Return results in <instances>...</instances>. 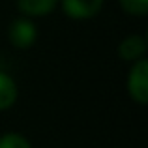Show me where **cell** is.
<instances>
[{
  "label": "cell",
  "mask_w": 148,
  "mask_h": 148,
  "mask_svg": "<svg viewBox=\"0 0 148 148\" xmlns=\"http://www.w3.org/2000/svg\"><path fill=\"white\" fill-rule=\"evenodd\" d=\"M126 88L130 98L139 105L148 103V60L141 58L137 62H131L130 73L126 79Z\"/></svg>",
  "instance_id": "obj_1"
},
{
  "label": "cell",
  "mask_w": 148,
  "mask_h": 148,
  "mask_svg": "<svg viewBox=\"0 0 148 148\" xmlns=\"http://www.w3.org/2000/svg\"><path fill=\"white\" fill-rule=\"evenodd\" d=\"M8 40L17 49H30L38 40V26L30 17H19L8 26Z\"/></svg>",
  "instance_id": "obj_2"
},
{
  "label": "cell",
  "mask_w": 148,
  "mask_h": 148,
  "mask_svg": "<svg viewBox=\"0 0 148 148\" xmlns=\"http://www.w3.org/2000/svg\"><path fill=\"white\" fill-rule=\"evenodd\" d=\"M105 0H60L62 11L69 19L75 21H86L101 11Z\"/></svg>",
  "instance_id": "obj_3"
},
{
  "label": "cell",
  "mask_w": 148,
  "mask_h": 148,
  "mask_svg": "<svg viewBox=\"0 0 148 148\" xmlns=\"http://www.w3.org/2000/svg\"><path fill=\"white\" fill-rule=\"evenodd\" d=\"M146 38L141 36V34H130L126 36L118 45V54L122 60L126 62H137L141 58H145L146 54Z\"/></svg>",
  "instance_id": "obj_4"
},
{
  "label": "cell",
  "mask_w": 148,
  "mask_h": 148,
  "mask_svg": "<svg viewBox=\"0 0 148 148\" xmlns=\"http://www.w3.org/2000/svg\"><path fill=\"white\" fill-rule=\"evenodd\" d=\"M60 0H17V8L25 17H47L56 10Z\"/></svg>",
  "instance_id": "obj_5"
},
{
  "label": "cell",
  "mask_w": 148,
  "mask_h": 148,
  "mask_svg": "<svg viewBox=\"0 0 148 148\" xmlns=\"http://www.w3.org/2000/svg\"><path fill=\"white\" fill-rule=\"evenodd\" d=\"M19 88L11 75L6 71H0V111H8L17 103Z\"/></svg>",
  "instance_id": "obj_6"
},
{
  "label": "cell",
  "mask_w": 148,
  "mask_h": 148,
  "mask_svg": "<svg viewBox=\"0 0 148 148\" xmlns=\"http://www.w3.org/2000/svg\"><path fill=\"white\" fill-rule=\"evenodd\" d=\"M0 148H34L32 143L17 131H8L0 135Z\"/></svg>",
  "instance_id": "obj_7"
},
{
  "label": "cell",
  "mask_w": 148,
  "mask_h": 148,
  "mask_svg": "<svg viewBox=\"0 0 148 148\" xmlns=\"http://www.w3.org/2000/svg\"><path fill=\"white\" fill-rule=\"evenodd\" d=\"M124 13L133 17H146L148 15V0H118Z\"/></svg>",
  "instance_id": "obj_8"
}]
</instances>
